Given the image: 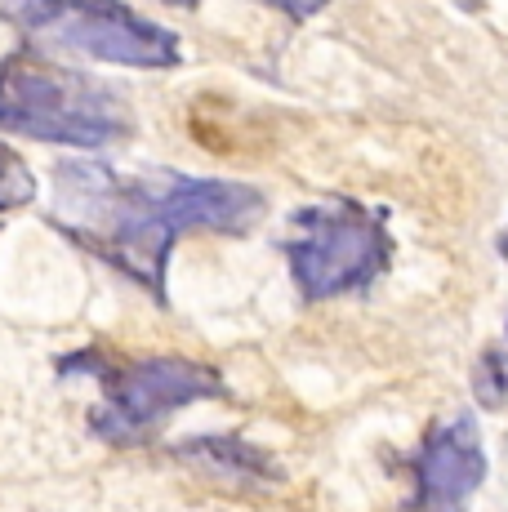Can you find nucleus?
<instances>
[{
    "label": "nucleus",
    "mask_w": 508,
    "mask_h": 512,
    "mask_svg": "<svg viewBox=\"0 0 508 512\" xmlns=\"http://www.w3.org/2000/svg\"><path fill=\"white\" fill-rule=\"evenodd\" d=\"M263 210L268 196L237 179H192L174 170L121 174L112 165L67 161L54 170L50 223L165 303V268L183 232L241 236Z\"/></svg>",
    "instance_id": "obj_1"
},
{
    "label": "nucleus",
    "mask_w": 508,
    "mask_h": 512,
    "mask_svg": "<svg viewBox=\"0 0 508 512\" xmlns=\"http://www.w3.org/2000/svg\"><path fill=\"white\" fill-rule=\"evenodd\" d=\"M63 374H94L103 401L94 406L90 428L107 446H139L148 441L174 410L197 406L210 397H228V383L219 370L188 357H143L112 361L99 348H81L58 361Z\"/></svg>",
    "instance_id": "obj_2"
},
{
    "label": "nucleus",
    "mask_w": 508,
    "mask_h": 512,
    "mask_svg": "<svg viewBox=\"0 0 508 512\" xmlns=\"http://www.w3.org/2000/svg\"><path fill=\"white\" fill-rule=\"evenodd\" d=\"M0 130L41 143L107 147L130 134V112L90 76L9 54L0 63Z\"/></svg>",
    "instance_id": "obj_3"
},
{
    "label": "nucleus",
    "mask_w": 508,
    "mask_h": 512,
    "mask_svg": "<svg viewBox=\"0 0 508 512\" xmlns=\"http://www.w3.org/2000/svg\"><path fill=\"white\" fill-rule=\"evenodd\" d=\"M281 250L295 290L308 303H326L384 277L393 263V236L384 228V210L357 201H321L295 210Z\"/></svg>",
    "instance_id": "obj_4"
},
{
    "label": "nucleus",
    "mask_w": 508,
    "mask_h": 512,
    "mask_svg": "<svg viewBox=\"0 0 508 512\" xmlns=\"http://www.w3.org/2000/svg\"><path fill=\"white\" fill-rule=\"evenodd\" d=\"M0 14L23 32H50L76 54L99 63L165 72L183 63V45L170 27L143 18L125 0H0Z\"/></svg>",
    "instance_id": "obj_5"
},
{
    "label": "nucleus",
    "mask_w": 508,
    "mask_h": 512,
    "mask_svg": "<svg viewBox=\"0 0 508 512\" xmlns=\"http://www.w3.org/2000/svg\"><path fill=\"white\" fill-rule=\"evenodd\" d=\"M410 481L415 495L406 512H468L486 481V446L477 423L468 415L437 419L410 455Z\"/></svg>",
    "instance_id": "obj_6"
},
{
    "label": "nucleus",
    "mask_w": 508,
    "mask_h": 512,
    "mask_svg": "<svg viewBox=\"0 0 508 512\" xmlns=\"http://www.w3.org/2000/svg\"><path fill=\"white\" fill-rule=\"evenodd\" d=\"M179 459L205 468L210 477L228 481V486H246V490H263L281 481V468L272 464L268 450L250 446L241 437H192L179 446Z\"/></svg>",
    "instance_id": "obj_7"
},
{
    "label": "nucleus",
    "mask_w": 508,
    "mask_h": 512,
    "mask_svg": "<svg viewBox=\"0 0 508 512\" xmlns=\"http://www.w3.org/2000/svg\"><path fill=\"white\" fill-rule=\"evenodd\" d=\"M473 397L482 410H500L508 401V348H486L473 366Z\"/></svg>",
    "instance_id": "obj_8"
},
{
    "label": "nucleus",
    "mask_w": 508,
    "mask_h": 512,
    "mask_svg": "<svg viewBox=\"0 0 508 512\" xmlns=\"http://www.w3.org/2000/svg\"><path fill=\"white\" fill-rule=\"evenodd\" d=\"M32 201H36L32 170L23 165V156L9 152V147L0 143V214L18 210V205H32Z\"/></svg>",
    "instance_id": "obj_9"
},
{
    "label": "nucleus",
    "mask_w": 508,
    "mask_h": 512,
    "mask_svg": "<svg viewBox=\"0 0 508 512\" xmlns=\"http://www.w3.org/2000/svg\"><path fill=\"white\" fill-rule=\"evenodd\" d=\"M263 5H272L277 14H286V18H295V23H304V18L321 14L330 0H263Z\"/></svg>",
    "instance_id": "obj_10"
},
{
    "label": "nucleus",
    "mask_w": 508,
    "mask_h": 512,
    "mask_svg": "<svg viewBox=\"0 0 508 512\" xmlns=\"http://www.w3.org/2000/svg\"><path fill=\"white\" fill-rule=\"evenodd\" d=\"M161 5H174V9H192V5H201V0H161Z\"/></svg>",
    "instance_id": "obj_11"
},
{
    "label": "nucleus",
    "mask_w": 508,
    "mask_h": 512,
    "mask_svg": "<svg viewBox=\"0 0 508 512\" xmlns=\"http://www.w3.org/2000/svg\"><path fill=\"white\" fill-rule=\"evenodd\" d=\"M500 259H504V263H508V228H504V232H500Z\"/></svg>",
    "instance_id": "obj_12"
}]
</instances>
